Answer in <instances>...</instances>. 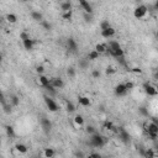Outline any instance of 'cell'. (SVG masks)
<instances>
[{"mask_svg":"<svg viewBox=\"0 0 158 158\" xmlns=\"http://www.w3.org/2000/svg\"><path fill=\"white\" fill-rule=\"evenodd\" d=\"M85 132H87L89 136H91V135L96 134V128H95L93 125H88V126L85 127Z\"/></svg>","mask_w":158,"mask_h":158,"instance_id":"obj_29","label":"cell"},{"mask_svg":"<svg viewBox=\"0 0 158 158\" xmlns=\"http://www.w3.org/2000/svg\"><path fill=\"white\" fill-rule=\"evenodd\" d=\"M78 103L83 108H88V106H90V105H91V100L87 95H79L78 96Z\"/></svg>","mask_w":158,"mask_h":158,"instance_id":"obj_14","label":"cell"},{"mask_svg":"<svg viewBox=\"0 0 158 158\" xmlns=\"http://www.w3.org/2000/svg\"><path fill=\"white\" fill-rule=\"evenodd\" d=\"M103 128L105 131H109V132H114V134H116V131H117V127L111 121H105L103 124Z\"/></svg>","mask_w":158,"mask_h":158,"instance_id":"obj_17","label":"cell"},{"mask_svg":"<svg viewBox=\"0 0 158 158\" xmlns=\"http://www.w3.org/2000/svg\"><path fill=\"white\" fill-rule=\"evenodd\" d=\"M108 45V52L115 58H117L122 64H125V52L121 47V45L117 41H114V40H110V41L106 43Z\"/></svg>","mask_w":158,"mask_h":158,"instance_id":"obj_1","label":"cell"},{"mask_svg":"<svg viewBox=\"0 0 158 158\" xmlns=\"http://www.w3.org/2000/svg\"><path fill=\"white\" fill-rule=\"evenodd\" d=\"M116 135L118 136V138H120L121 142H124V143H126V144L130 142V134L127 132V131H126L124 127H117Z\"/></svg>","mask_w":158,"mask_h":158,"instance_id":"obj_6","label":"cell"},{"mask_svg":"<svg viewBox=\"0 0 158 158\" xmlns=\"http://www.w3.org/2000/svg\"><path fill=\"white\" fill-rule=\"evenodd\" d=\"M78 67H79V69H82V71L88 69V68H89V59H88V58H82V59H79Z\"/></svg>","mask_w":158,"mask_h":158,"instance_id":"obj_24","label":"cell"},{"mask_svg":"<svg viewBox=\"0 0 158 158\" xmlns=\"http://www.w3.org/2000/svg\"><path fill=\"white\" fill-rule=\"evenodd\" d=\"M3 109H4V112H6V114H11V111H12V106L8 103H3Z\"/></svg>","mask_w":158,"mask_h":158,"instance_id":"obj_35","label":"cell"},{"mask_svg":"<svg viewBox=\"0 0 158 158\" xmlns=\"http://www.w3.org/2000/svg\"><path fill=\"white\" fill-rule=\"evenodd\" d=\"M109 27H111L110 22H109L108 20H103L101 24H100V29H101V31H103V30H106V29H109Z\"/></svg>","mask_w":158,"mask_h":158,"instance_id":"obj_33","label":"cell"},{"mask_svg":"<svg viewBox=\"0 0 158 158\" xmlns=\"http://www.w3.org/2000/svg\"><path fill=\"white\" fill-rule=\"evenodd\" d=\"M124 84H125V87H126L127 91H130V90H132V89L135 88V84H134L132 82H125Z\"/></svg>","mask_w":158,"mask_h":158,"instance_id":"obj_40","label":"cell"},{"mask_svg":"<svg viewBox=\"0 0 158 158\" xmlns=\"http://www.w3.org/2000/svg\"><path fill=\"white\" fill-rule=\"evenodd\" d=\"M43 100H45V104H46V106H47V109L49 111H52V112H57L58 111V105H57V103L53 99H52V96L45 95Z\"/></svg>","mask_w":158,"mask_h":158,"instance_id":"obj_4","label":"cell"},{"mask_svg":"<svg viewBox=\"0 0 158 158\" xmlns=\"http://www.w3.org/2000/svg\"><path fill=\"white\" fill-rule=\"evenodd\" d=\"M132 72L136 73V74H141V73H142V71H141L140 68H137V67H136V68H132Z\"/></svg>","mask_w":158,"mask_h":158,"instance_id":"obj_45","label":"cell"},{"mask_svg":"<svg viewBox=\"0 0 158 158\" xmlns=\"http://www.w3.org/2000/svg\"><path fill=\"white\" fill-rule=\"evenodd\" d=\"M75 68L74 67H68L67 68V75L69 77V78H74L75 77Z\"/></svg>","mask_w":158,"mask_h":158,"instance_id":"obj_36","label":"cell"},{"mask_svg":"<svg viewBox=\"0 0 158 158\" xmlns=\"http://www.w3.org/2000/svg\"><path fill=\"white\" fill-rule=\"evenodd\" d=\"M99 57H100V55L98 53V52L95 51V49H93V51H90L89 53H88V59H89V62L90 61H96V59H99Z\"/></svg>","mask_w":158,"mask_h":158,"instance_id":"obj_27","label":"cell"},{"mask_svg":"<svg viewBox=\"0 0 158 158\" xmlns=\"http://www.w3.org/2000/svg\"><path fill=\"white\" fill-rule=\"evenodd\" d=\"M31 38V36L26 32V31H22L21 33H20V40H21V42H24V41H27V40H30Z\"/></svg>","mask_w":158,"mask_h":158,"instance_id":"obj_34","label":"cell"},{"mask_svg":"<svg viewBox=\"0 0 158 158\" xmlns=\"http://www.w3.org/2000/svg\"><path fill=\"white\" fill-rule=\"evenodd\" d=\"M67 49L71 52V53H77V49H78V45L75 42L74 38H68L67 40Z\"/></svg>","mask_w":158,"mask_h":158,"instance_id":"obj_15","label":"cell"},{"mask_svg":"<svg viewBox=\"0 0 158 158\" xmlns=\"http://www.w3.org/2000/svg\"><path fill=\"white\" fill-rule=\"evenodd\" d=\"M75 157H77V158H85V156H84V153H83L82 151L77 152V153H75Z\"/></svg>","mask_w":158,"mask_h":158,"instance_id":"obj_44","label":"cell"},{"mask_svg":"<svg viewBox=\"0 0 158 158\" xmlns=\"http://www.w3.org/2000/svg\"><path fill=\"white\" fill-rule=\"evenodd\" d=\"M143 90H144V93H146L148 96H157L158 95V89L152 83H148V82L144 83L143 84Z\"/></svg>","mask_w":158,"mask_h":158,"instance_id":"obj_5","label":"cell"},{"mask_svg":"<svg viewBox=\"0 0 158 158\" xmlns=\"http://www.w3.org/2000/svg\"><path fill=\"white\" fill-rule=\"evenodd\" d=\"M85 22H91V20H93V15H89V14H84L83 15Z\"/></svg>","mask_w":158,"mask_h":158,"instance_id":"obj_43","label":"cell"},{"mask_svg":"<svg viewBox=\"0 0 158 158\" xmlns=\"http://www.w3.org/2000/svg\"><path fill=\"white\" fill-rule=\"evenodd\" d=\"M36 84H37L38 87L46 89V88L51 84V78L46 77L45 74H43V75H37V78H36Z\"/></svg>","mask_w":158,"mask_h":158,"instance_id":"obj_8","label":"cell"},{"mask_svg":"<svg viewBox=\"0 0 158 158\" xmlns=\"http://www.w3.org/2000/svg\"><path fill=\"white\" fill-rule=\"evenodd\" d=\"M79 5L83 9L84 14H89V15H93V5H91L89 2L87 0H79Z\"/></svg>","mask_w":158,"mask_h":158,"instance_id":"obj_9","label":"cell"},{"mask_svg":"<svg viewBox=\"0 0 158 158\" xmlns=\"http://www.w3.org/2000/svg\"><path fill=\"white\" fill-rule=\"evenodd\" d=\"M15 150H16V151H17L20 154H26V153H27V151H29L27 146H26L25 143H16Z\"/></svg>","mask_w":158,"mask_h":158,"instance_id":"obj_23","label":"cell"},{"mask_svg":"<svg viewBox=\"0 0 158 158\" xmlns=\"http://www.w3.org/2000/svg\"><path fill=\"white\" fill-rule=\"evenodd\" d=\"M142 156H143L144 158H156L153 148H146L144 151H142Z\"/></svg>","mask_w":158,"mask_h":158,"instance_id":"obj_25","label":"cell"},{"mask_svg":"<svg viewBox=\"0 0 158 158\" xmlns=\"http://www.w3.org/2000/svg\"><path fill=\"white\" fill-rule=\"evenodd\" d=\"M5 132H6V136L9 138H14L16 136L15 130H14V127H12V126H5Z\"/></svg>","mask_w":158,"mask_h":158,"instance_id":"obj_26","label":"cell"},{"mask_svg":"<svg viewBox=\"0 0 158 158\" xmlns=\"http://www.w3.org/2000/svg\"><path fill=\"white\" fill-rule=\"evenodd\" d=\"M153 10H158V0L153 4Z\"/></svg>","mask_w":158,"mask_h":158,"instance_id":"obj_47","label":"cell"},{"mask_svg":"<svg viewBox=\"0 0 158 158\" xmlns=\"http://www.w3.org/2000/svg\"><path fill=\"white\" fill-rule=\"evenodd\" d=\"M114 93H115L116 96H125V95L127 94V89H126L125 84H124V83L117 84V85L115 87V89H114Z\"/></svg>","mask_w":158,"mask_h":158,"instance_id":"obj_12","label":"cell"},{"mask_svg":"<svg viewBox=\"0 0 158 158\" xmlns=\"http://www.w3.org/2000/svg\"><path fill=\"white\" fill-rule=\"evenodd\" d=\"M31 17H32V20H35V21H37V22H40L41 24L45 19H43V15H42V12H40V11H36V10H33V11H31Z\"/></svg>","mask_w":158,"mask_h":158,"instance_id":"obj_18","label":"cell"},{"mask_svg":"<svg viewBox=\"0 0 158 158\" xmlns=\"http://www.w3.org/2000/svg\"><path fill=\"white\" fill-rule=\"evenodd\" d=\"M134 16L137 20H146L150 17V10L146 5H138L134 10Z\"/></svg>","mask_w":158,"mask_h":158,"instance_id":"obj_3","label":"cell"},{"mask_svg":"<svg viewBox=\"0 0 158 158\" xmlns=\"http://www.w3.org/2000/svg\"><path fill=\"white\" fill-rule=\"evenodd\" d=\"M89 144L94 148H103L105 144H106V138L96 132L94 135L89 136Z\"/></svg>","mask_w":158,"mask_h":158,"instance_id":"obj_2","label":"cell"},{"mask_svg":"<svg viewBox=\"0 0 158 158\" xmlns=\"http://www.w3.org/2000/svg\"><path fill=\"white\" fill-rule=\"evenodd\" d=\"M55 156H56V151L51 147H47L41 152L40 158H55Z\"/></svg>","mask_w":158,"mask_h":158,"instance_id":"obj_13","label":"cell"},{"mask_svg":"<svg viewBox=\"0 0 158 158\" xmlns=\"http://www.w3.org/2000/svg\"><path fill=\"white\" fill-rule=\"evenodd\" d=\"M115 33H116V31H115V29L112 27V26H111V27H109V29H106V30H103L101 31V36L105 40H109V41L115 36Z\"/></svg>","mask_w":158,"mask_h":158,"instance_id":"obj_16","label":"cell"},{"mask_svg":"<svg viewBox=\"0 0 158 158\" xmlns=\"http://www.w3.org/2000/svg\"><path fill=\"white\" fill-rule=\"evenodd\" d=\"M5 19L9 24H16L17 22V16L15 14H12V12H9V14L5 16Z\"/></svg>","mask_w":158,"mask_h":158,"instance_id":"obj_28","label":"cell"},{"mask_svg":"<svg viewBox=\"0 0 158 158\" xmlns=\"http://www.w3.org/2000/svg\"><path fill=\"white\" fill-rule=\"evenodd\" d=\"M156 37H157V38H158V31H157V32H156Z\"/></svg>","mask_w":158,"mask_h":158,"instance_id":"obj_49","label":"cell"},{"mask_svg":"<svg viewBox=\"0 0 158 158\" xmlns=\"http://www.w3.org/2000/svg\"><path fill=\"white\" fill-rule=\"evenodd\" d=\"M100 75H101V73H100L99 69H93V71H91V77H93L94 79H99Z\"/></svg>","mask_w":158,"mask_h":158,"instance_id":"obj_37","label":"cell"},{"mask_svg":"<svg viewBox=\"0 0 158 158\" xmlns=\"http://www.w3.org/2000/svg\"><path fill=\"white\" fill-rule=\"evenodd\" d=\"M36 73H37L38 75H43V73H45L43 65H37V67H36Z\"/></svg>","mask_w":158,"mask_h":158,"instance_id":"obj_38","label":"cell"},{"mask_svg":"<svg viewBox=\"0 0 158 158\" xmlns=\"http://www.w3.org/2000/svg\"><path fill=\"white\" fill-rule=\"evenodd\" d=\"M41 26H42V29H43L45 31H51V30H52V25H51L48 21H46V20H43V21L41 22Z\"/></svg>","mask_w":158,"mask_h":158,"instance_id":"obj_32","label":"cell"},{"mask_svg":"<svg viewBox=\"0 0 158 158\" xmlns=\"http://www.w3.org/2000/svg\"><path fill=\"white\" fill-rule=\"evenodd\" d=\"M9 104L11 105L12 108L19 106V105H20V98H19L17 95H15V94L10 95V96H9Z\"/></svg>","mask_w":158,"mask_h":158,"instance_id":"obj_19","label":"cell"},{"mask_svg":"<svg viewBox=\"0 0 158 158\" xmlns=\"http://www.w3.org/2000/svg\"><path fill=\"white\" fill-rule=\"evenodd\" d=\"M151 120H152V121L157 125V127H158V118H157V117H151Z\"/></svg>","mask_w":158,"mask_h":158,"instance_id":"obj_46","label":"cell"},{"mask_svg":"<svg viewBox=\"0 0 158 158\" xmlns=\"http://www.w3.org/2000/svg\"><path fill=\"white\" fill-rule=\"evenodd\" d=\"M99 55H104V53H106L108 52V45L106 43H96L95 48H94Z\"/></svg>","mask_w":158,"mask_h":158,"instance_id":"obj_20","label":"cell"},{"mask_svg":"<svg viewBox=\"0 0 158 158\" xmlns=\"http://www.w3.org/2000/svg\"><path fill=\"white\" fill-rule=\"evenodd\" d=\"M72 125H73V127H74V128H77V130H79V128H83V127H84V125H85V120H84V117H83L82 115L77 114V115L73 117Z\"/></svg>","mask_w":158,"mask_h":158,"instance_id":"obj_7","label":"cell"},{"mask_svg":"<svg viewBox=\"0 0 158 158\" xmlns=\"http://www.w3.org/2000/svg\"><path fill=\"white\" fill-rule=\"evenodd\" d=\"M35 45H36V42H35V40H32V38H30V40H27V41H24V42H22V46H24V48H25L26 51H32L33 47H35Z\"/></svg>","mask_w":158,"mask_h":158,"instance_id":"obj_21","label":"cell"},{"mask_svg":"<svg viewBox=\"0 0 158 158\" xmlns=\"http://www.w3.org/2000/svg\"><path fill=\"white\" fill-rule=\"evenodd\" d=\"M105 73H106L108 75H111V74H115L116 73V69L114 67H111V65H109V67L106 68V71H105Z\"/></svg>","mask_w":158,"mask_h":158,"instance_id":"obj_39","label":"cell"},{"mask_svg":"<svg viewBox=\"0 0 158 158\" xmlns=\"http://www.w3.org/2000/svg\"><path fill=\"white\" fill-rule=\"evenodd\" d=\"M138 111L141 112V115H143V116H146V117H148V110L144 108V106H141L140 109H138Z\"/></svg>","mask_w":158,"mask_h":158,"instance_id":"obj_41","label":"cell"},{"mask_svg":"<svg viewBox=\"0 0 158 158\" xmlns=\"http://www.w3.org/2000/svg\"><path fill=\"white\" fill-rule=\"evenodd\" d=\"M59 8H61L62 12L72 11V3L71 2H61L59 3Z\"/></svg>","mask_w":158,"mask_h":158,"instance_id":"obj_22","label":"cell"},{"mask_svg":"<svg viewBox=\"0 0 158 158\" xmlns=\"http://www.w3.org/2000/svg\"><path fill=\"white\" fill-rule=\"evenodd\" d=\"M32 158H40V157H32Z\"/></svg>","mask_w":158,"mask_h":158,"instance_id":"obj_50","label":"cell"},{"mask_svg":"<svg viewBox=\"0 0 158 158\" xmlns=\"http://www.w3.org/2000/svg\"><path fill=\"white\" fill-rule=\"evenodd\" d=\"M72 16H73V10H72V11H67V12H62V19H63L64 21L72 20Z\"/></svg>","mask_w":158,"mask_h":158,"instance_id":"obj_30","label":"cell"},{"mask_svg":"<svg viewBox=\"0 0 158 158\" xmlns=\"http://www.w3.org/2000/svg\"><path fill=\"white\" fill-rule=\"evenodd\" d=\"M51 85L55 89H63L64 88V81L59 77H53L51 78Z\"/></svg>","mask_w":158,"mask_h":158,"instance_id":"obj_11","label":"cell"},{"mask_svg":"<svg viewBox=\"0 0 158 158\" xmlns=\"http://www.w3.org/2000/svg\"><path fill=\"white\" fill-rule=\"evenodd\" d=\"M154 79H157V81H158V69L154 72Z\"/></svg>","mask_w":158,"mask_h":158,"instance_id":"obj_48","label":"cell"},{"mask_svg":"<svg viewBox=\"0 0 158 158\" xmlns=\"http://www.w3.org/2000/svg\"><path fill=\"white\" fill-rule=\"evenodd\" d=\"M65 109H67L68 112H74L75 111V106H74V104L72 101H67V103H65Z\"/></svg>","mask_w":158,"mask_h":158,"instance_id":"obj_31","label":"cell"},{"mask_svg":"<svg viewBox=\"0 0 158 158\" xmlns=\"http://www.w3.org/2000/svg\"><path fill=\"white\" fill-rule=\"evenodd\" d=\"M40 125H41V128L45 131L46 134H48L49 131L52 130V122L49 118L47 117H41V120H40Z\"/></svg>","mask_w":158,"mask_h":158,"instance_id":"obj_10","label":"cell"},{"mask_svg":"<svg viewBox=\"0 0 158 158\" xmlns=\"http://www.w3.org/2000/svg\"><path fill=\"white\" fill-rule=\"evenodd\" d=\"M88 158H104V157L100 153H98V152H93V153H90L88 156Z\"/></svg>","mask_w":158,"mask_h":158,"instance_id":"obj_42","label":"cell"}]
</instances>
